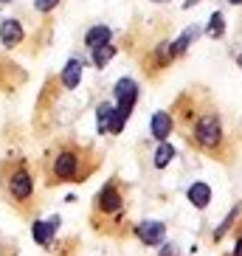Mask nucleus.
<instances>
[{"label": "nucleus", "mask_w": 242, "mask_h": 256, "mask_svg": "<svg viewBox=\"0 0 242 256\" xmlns=\"http://www.w3.org/2000/svg\"><path fill=\"white\" fill-rule=\"evenodd\" d=\"M42 178L48 186H60V183H82L88 180L96 169L90 146L76 144L70 138H62L42 155Z\"/></svg>", "instance_id": "1"}, {"label": "nucleus", "mask_w": 242, "mask_h": 256, "mask_svg": "<svg viewBox=\"0 0 242 256\" xmlns=\"http://www.w3.org/2000/svg\"><path fill=\"white\" fill-rule=\"evenodd\" d=\"M0 194L20 217L37 214V180L31 160L23 155H8L0 160Z\"/></svg>", "instance_id": "2"}, {"label": "nucleus", "mask_w": 242, "mask_h": 256, "mask_svg": "<svg viewBox=\"0 0 242 256\" xmlns=\"http://www.w3.org/2000/svg\"><path fill=\"white\" fill-rule=\"evenodd\" d=\"M124 194L118 188V180H107L104 186L98 188V194L93 197V222H96V231L104 228V222H121V214H124Z\"/></svg>", "instance_id": "3"}, {"label": "nucleus", "mask_w": 242, "mask_h": 256, "mask_svg": "<svg viewBox=\"0 0 242 256\" xmlns=\"http://www.w3.org/2000/svg\"><path fill=\"white\" fill-rule=\"evenodd\" d=\"M192 141L200 146V150H220V144H222V121L214 110H206V113L197 116L194 127H192Z\"/></svg>", "instance_id": "4"}, {"label": "nucleus", "mask_w": 242, "mask_h": 256, "mask_svg": "<svg viewBox=\"0 0 242 256\" xmlns=\"http://www.w3.org/2000/svg\"><path fill=\"white\" fill-rule=\"evenodd\" d=\"M113 93H116V113L127 121L130 116H132L136 102H138V82L136 79H130V76H121L118 82H116Z\"/></svg>", "instance_id": "5"}, {"label": "nucleus", "mask_w": 242, "mask_h": 256, "mask_svg": "<svg viewBox=\"0 0 242 256\" xmlns=\"http://www.w3.org/2000/svg\"><path fill=\"white\" fill-rule=\"evenodd\" d=\"M60 228V217H51V220H31V236L37 245L42 248H54V234Z\"/></svg>", "instance_id": "6"}, {"label": "nucleus", "mask_w": 242, "mask_h": 256, "mask_svg": "<svg viewBox=\"0 0 242 256\" xmlns=\"http://www.w3.org/2000/svg\"><path fill=\"white\" fill-rule=\"evenodd\" d=\"M136 236L144 245L155 248V245H164V236H166V226L158 222V220H144V222H138L136 226Z\"/></svg>", "instance_id": "7"}, {"label": "nucleus", "mask_w": 242, "mask_h": 256, "mask_svg": "<svg viewBox=\"0 0 242 256\" xmlns=\"http://www.w3.org/2000/svg\"><path fill=\"white\" fill-rule=\"evenodd\" d=\"M26 37V31H23V23L20 20H14V17H8V20H3L0 23V46L3 48H17L20 42H23Z\"/></svg>", "instance_id": "8"}, {"label": "nucleus", "mask_w": 242, "mask_h": 256, "mask_svg": "<svg viewBox=\"0 0 242 256\" xmlns=\"http://www.w3.org/2000/svg\"><path fill=\"white\" fill-rule=\"evenodd\" d=\"M82 74H84V62L82 60H68V65L62 68L60 74V84L65 88V90H76L79 84H82Z\"/></svg>", "instance_id": "9"}, {"label": "nucleus", "mask_w": 242, "mask_h": 256, "mask_svg": "<svg viewBox=\"0 0 242 256\" xmlns=\"http://www.w3.org/2000/svg\"><path fill=\"white\" fill-rule=\"evenodd\" d=\"M150 130H152V138H158V141L164 144L169 136H172V130H174V118L166 113V110H158V113H152Z\"/></svg>", "instance_id": "10"}, {"label": "nucleus", "mask_w": 242, "mask_h": 256, "mask_svg": "<svg viewBox=\"0 0 242 256\" xmlns=\"http://www.w3.org/2000/svg\"><path fill=\"white\" fill-rule=\"evenodd\" d=\"M113 118H116V102H102L96 107V132L98 136H110Z\"/></svg>", "instance_id": "11"}, {"label": "nucleus", "mask_w": 242, "mask_h": 256, "mask_svg": "<svg viewBox=\"0 0 242 256\" xmlns=\"http://www.w3.org/2000/svg\"><path fill=\"white\" fill-rule=\"evenodd\" d=\"M186 197H189V203L194 206V208H206V206L212 203V188L206 186L203 180H194L186 188Z\"/></svg>", "instance_id": "12"}, {"label": "nucleus", "mask_w": 242, "mask_h": 256, "mask_svg": "<svg viewBox=\"0 0 242 256\" xmlns=\"http://www.w3.org/2000/svg\"><path fill=\"white\" fill-rule=\"evenodd\" d=\"M110 37H113V31L107 28L104 23H102V26H93V28H88V34H84V46L93 51V48L107 46V42H110Z\"/></svg>", "instance_id": "13"}, {"label": "nucleus", "mask_w": 242, "mask_h": 256, "mask_svg": "<svg viewBox=\"0 0 242 256\" xmlns=\"http://www.w3.org/2000/svg\"><path fill=\"white\" fill-rule=\"evenodd\" d=\"M172 158H174V146L164 141L158 150H155V155H152V166H155V169H166V166L172 164Z\"/></svg>", "instance_id": "14"}, {"label": "nucleus", "mask_w": 242, "mask_h": 256, "mask_svg": "<svg viewBox=\"0 0 242 256\" xmlns=\"http://www.w3.org/2000/svg\"><path fill=\"white\" fill-rule=\"evenodd\" d=\"M197 37H200V28H197V26H189V28H186V31L180 34V37H178V40L172 42V51H174V56L186 51V48H189V46L194 42Z\"/></svg>", "instance_id": "15"}, {"label": "nucleus", "mask_w": 242, "mask_h": 256, "mask_svg": "<svg viewBox=\"0 0 242 256\" xmlns=\"http://www.w3.org/2000/svg\"><path fill=\"white\" fill-rule=\"evenodd\" d=\"M116 56V46H102V48H93V54H90V62H93V68H104L107 62Z\"/></svg>", "instance_id": "16"}, {"label": "nucleus", "mask_w": 242, "mask_h": 256, "mask_svg": "<svg viewBox=\"0 0 242 256\" xmlns=\"http://www.w3.org/2000/svg\"><path fill=\"white\" fill-rule=\"evenodd\" d=\"M206 34H208L212 40H217V37L226 34V17L220 14V12H214V14L208 17V28H206Z\"/></svg>", "instance_id": "17"}, {"label": "nucleus", "mask_w": 242, "mask_h": 256, "mask_svg": "<svg viewBox=\"0 0 242 256\" xmlns=\"http://www.w3.org/2000/svg\"><path fill=\"white\" fill-rule=\"evenodd\" d=\"M236 217H240V206H234V208H231V214H228V217L222 220V226H220L217 231H214V242H220L228 231H231V226H234V220H236Z\"/></svg>", "instance_id": "18"}, {"label": "nucleus", "mask_w": 242, "mask_h": 256, "mask_svg": "<svg viewBox=\"0 0 242 256\" xmlns=\"http://www.w3.org/2000/svg\"><path fill=\"white\" fill-rule=\"evenodd\" d=\"M60 6V0H34V8H37L40 14H48L54 8Z\"/></svg>", "instance_id": "19"}, {"label": "nucleus", "mask_w": 242, "mask_h": 256, "mask_svg": "<svg viewBox=\"0 0 242 256\" xmlns=\"http://www.w3.org/2000/svg\"><path fill=\"white\" fill-rule=\"evenodd\" d=\"M160 256H178V250H174V245H164V250H160Z\"/></svg>", "instance_id": "20"}, {"label": "nucleus", "mask_w": 242, "mask_h": 256, "mask_svg": "<svg viewBox=\"0 0 242 256\" xmlns=\"http://www.w3.org/2000/svg\"><path fill=\"white\" fill-rule=\"evenodd\" d=\"M3 248H6V250H0V256H20L14 248H8V245H3Z\"/></svg>", "instance_id": "21"}, {"label": "nucleus", "mask_w": 242, "mask_h": 256, "mask_svg": "<svg viewBox=\"0 0 242 256\" xmlns=\"http://www.w3.org/2000/svg\"><path fill=\"white\" fill-rule=\"evenodd\" d=\"M234 256H242V236H236V248H234Z\"/></svg>", "instance_id": "22"}, {"label": "nucleus", "mask_w": 242, "mask_h": 256, "mask_svg": "<svg viewBox=\"0 0 242 256\" xmlns=\"http://www.w3.org/2000/svg\"><path fill=\"white\" fill-rule=\"evenodd\" d=\"M194 3H200V0H186V3H183V8H192Z\"/></svg>", "instance_id": "23"}, {"label": "nucleus", "mask_w": 242, "mask_h": 256, "mask_svg": "<svg viewBox=\"0 0 242 256\" xmlns=\"http://www.w3.org/2000/svg\"><path fill=\"white\" fill-rule=\"evenodd\" d=\"M228 3H234V6H242V0H228Z\"/></svg>", "instance_id": "24"}, {"label": "nucleus", "mask_w": 242, "mask_h": 256, "mask_svg": "<svg viewBox=\"0 0 242 256\" xmlns=\"http://www.w3.org/2000/svg\"><path fill=\"white\" fill-rule=\"evenodd\" d=\"M236 65H240V68H242V54H240V56H236Z\"/></svg>", "instance_id": "25"}, {"label": "nucleus", "mask_w": 242, "mask_h": 256, "mask_svg": "<svg viewBox=\"0 0 242 256\" xmlns=\"http://www.w3.org/2000/svg\"><path fill=\"white\" fill-rule=\"evenodd\" d=\"M6 3H8V0H0V8H3V6H6Z\"/></svg>", "instance_id": "26"}, {"label": "nucleus", "mask_w": 242, "mask_h": 256, "mask_svg": "<svg viewBox=\"0 0 242 256\" xmlns=\"http://www.w3.org/2000/svg\"><path fill=\"white\" fill-rule=\"evenodd\" d=\"M152 3H166V0H152Z\"/></svg>", "instance_id": "27"}]
</instances>
